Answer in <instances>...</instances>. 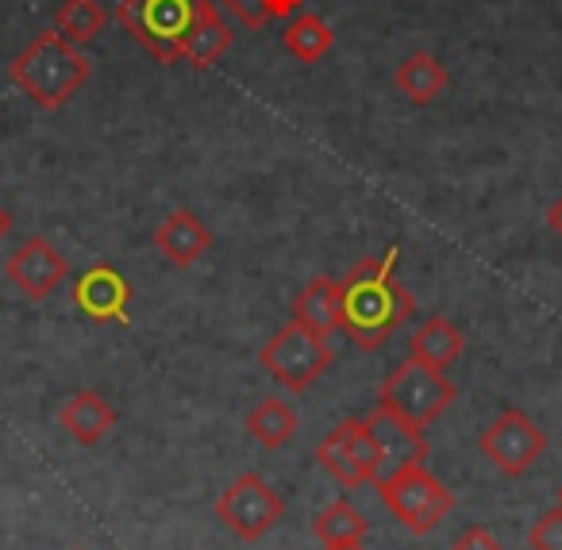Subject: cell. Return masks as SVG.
I'll return each mask as SVG.
<instances>
[{"mask_svg":"<svg viewBox=\"0 0 562 550\" xmlns=\"http://www.w3.org/2000/svg\"><path fill=\"white\" fill-rule=\"evenodd\" d=\"M547 227H551V232H554V235H559V239H562V197H559V201L551 204V209H547Z\"/></svg>","mask_w":562,"mask_h":550,"instance_id":"83f0119b","label":"cell"},{"mask_svg":"<svg viewBox=\"0 0 562 550\" xmlns=\"http://www.w3.org/2000/svg\"><path fill=\"white\" fill-rule=\"evenodd\" d=\"M220 4H224V9L232 12L243 27H266V24H270L262 0H220Z\"/></svg>","mask_w":562,"mask_h":550,"instance_id":"d4e9b609","label":"cell"},{"mask_svg":"<svg viewBox=\"0 0 562 550\" xmlns=\"http://www.w3.org/2000/svg\"><path fill=\"white\" fill-rule=\"evenodd\" d=\"M374 489L382 493L393 519L413 535H431L454 508V493L439 478H431L424 465L393 473V478L378 481Z\"/></svg>","mask_w":562,"mask_h":550,"instance_id":"8992f818","label":"cell"},{"mask_svg":"<svg viewBox=\"0 0 562 550\" xmlns=\"http://www.w3.org/2000/svg\"><path fill=\"white\" fill-rule=\"evenodd\" d=\"M258 362H262V370L270 373L281 389L308 393V389L331 370L336 350H331L328 335L313 332V327L293 319V324H285L281 332H273L270 339H266V347L258 350Z\"/></svg>","mask_w":562,"mask_h":550,"instance_id":"5b68a950","label":"cell"},{"mask_svg":"<svg viewBox=\"0 0 562 550\" xmlns=\"http://www.w3.org/2000/svg\"><path fill=\"white\" fill-rule=\"evenodd\" d=\"M232 43H235L232 24L220 16V9L212 0H204L201 16H196L193 32L186 40V50H181V63H189L193 70H209L212 63H220V55L232 50Z\"/></svg>","mask_w":562,"mask_h":550,"instance_id":"2e32d148","label":"cell"},{"mask_svg":"<svg viewBox=\"0 0 562 550\" xmlns=\"http://www.w3.org/2000/svg\"><path fill=\"white\" fill-rule=\"evenodd\" d=\"M408 347H413V358L436 366V370H447V366L462 355L467 339H462V332L447 316H428V319H420V327L413 332Z\"/></svg>","mask_w":562,"mask_h":550,"instance_id":"e0dca14e","label":"cell"},{"mask_svg":"<svg viewBox=\"0 0 562 550\" xmlns=\"http://www.w3.org/2000/svg\"><path fill=\"white\" fill-rule=\"evenodd\" d=\"M316 458H321V465L331 473V478L339 481L344 489H359L367 485V473H362V465L355 462V450H351V439H347V427H331L328 435H324V442L316 447Z\"/></svg>","mask_w":562,"mask_h":550,"instance_id":"7402d4cb","label":"cell"},{"mask_svg":"<svg viewBox=\"0 0 562 550\" xmlns=\"http://www.w3.org/2000/svg\"><path fill=\"white\" fill-rule=\"evenodd\" d=\"M89 74H93V63L81 55V47L66 43L55 27L35 35L9 66V78L16 81V89L43 112L63 109L86 86Z\"/></svg>","mask_w":562,"mask_h":550,"instance_id":"7a4b0ae2","label":"cell"},{"mask_svg":"<svg viewBox=\"0 0 562 550\" xmlns=\"http://www.w3.org/2000/svg\"><path fill=\"white\" fill-rule=\"evenodd\" d=\"M216 516H220V524H227L232 535L255 542L281 524L285 501H281V496L270 489V481H262L258 473H239V478L220 493Z\"/></svg>","mask_w":562,"mask_h":550,"instance_id":"52a82bcc","label":"cell"},{"mask_svg":"<svg viewBox=\"0 0 562 550\" xmlns=\"http://www.w3.org/2000/svg\"><path fill=\"white\" fill-rule=\"evenodd\" d=\"M74 304L81 316L93 324H127V304H132V285L116 266H89L78 281H74Z\"/></svg>","mask_w":562,"mask_h":550,"instance_id":"30bf717a","label":"cell"},{"mask_svg":"<svg viewBox=\"0 0 562 550\" xmlns=\"http://www.w3.org/2000/svg\"><path fill=\"white\" fill-rule=\"evenodd\" d=\"M554 501H559V508H562V485H559V493H554Z\"/></svg>","mask_w":562,"mask_h":550,"instance_id":"4dcf8cb0","label":"cell"},{"mask_svg":"<svg viewBox=\"0 0 562 550\" xmlns=\"http://www.w3.org/2000/svg\"><path fill=\"white\" fill-rule=\"evenodd\" d=\"M293 319L321 335L344 332V296H339V281L321 273L313 278L297 296H293Z\"/></svg>","mask_w":562,"mask_h":550,"instance_id":"5bb4252c","label":"cell"},{"mask_svg":"<svg viewBox=\"0 0 562 550\" xmlns=\"http://www.w3.org/2000/svg\"><path fill=\"white\" fill-rule=\"evenodd\" d=\"M528 542H531V550H562V508L559 504L531 524Z\"/></svg>","mask_w":562,"mask_h":550,"instance_id":"cb8c5ba5","label":"cell"},{"mask_svg":"<svg viewBox=\"0 0 562 550\" xmlns=\"http://www.w3.org/2000/svg\"><path fill=\"white\" fill-rule=\"evenodd\" d=\"M155 247L158 255L166 258L170 266H178V270H189V266H196L204 255L212 250V232L209 224H204L196 212H170V216L162 220V224L155 227Z\"/></svg>","mask_w":562,"mask_h":550,"instance_id":"8fae6325","label":"cell"},{"mask_svg":"<svg viewBox=\"0 0 562 550\" xmlns=\"http://www.w3.org/2000/svg\"><path fill=\"white\" fill-rule=\"evenodd\" d=\"M297 427H301L297 424V412L281 401V396H266V401H258L255 408L247 412L250 439L262 442L266 450L290 447V442L297 439Z\"/></svg>","mask_w":562,"mask_h":550,"instance_id":"ac0fdd59","label":"cell"},{"mask_svg":"<svg viewBox=\"0 0 562 550\" xmlns=\"http://www.w3.org/2000/svg\"><path fill=\"white\" fill-rule=\"evenodd\" d=\"M266 4V16L270 20H293L301 9H305V0H262Z\"/></svg>","mask_w":562,"mask_h":550,"instance_id":"4316f807","label":"cell"},{"mask_svg":"<svg viewBox=\"0 0 562 550\" xmlns=\"http://www.w3.org/2000/svg\"><path fill=\"white\" fill-rule=\"evenodd\" d=\"M447 66L439 63L436 55H428V50H413V55L401 58L397 74H393V86H397V93L405 97L408 104H416V109H424V104L439 101V97L447 93Z\"/></svg>","mask_w":562,"mask_h":550,"instance_id":"9a60e30c","label":"cell"},{"mask_svg":"<svg viewBox=\"0 0 562 550\" xmlns=\"http://www.w3.org/2000/svg\"><path fill=\"white\" fill-rule=\"evenodd\" d=\"M397 258H401L397 247H390L385 255H370L339 281V296H344V335L355 339V347L378 350L416 312L413 293H408L397 281V273H393Z\"/></svg>","mask_w":562,"mask_h":550,"instance_id":"6da1fadb","label":"cell"},{"mask_svg":"<svg viewBox=\"0 0 562 550\" xmlns=\"http://www.w3.org/2000/svg\"><path fill=\"white\" fill-rule=\"evenodd\" d=\"M367 531H370L367 516H362V512L355 508L347 496H336V501H331L313 524V535L324 542V547H339V542H362V539H367Z\"/></svg>","mask_w":562,"mask_h":550,"instance_id":"ffe728a7","label":"cell"},{"mask_svg":"<svg viewBox=\"0 0 562 550\" xmlns=\"http://www.w3.org/2000/svg\"><path fill=\"white\" fill-rule=\"evenodd\" d=\"M4 273H9V281L27 301H47V296L55 293V289H63V281L70 278V266L50 247V239L35 235L24 247H16V255L4 262Z\"/></svg>","mask_w":562,"mask_h":550,"instance_id":"9c48e42d","label":"cell"},{"mask_svg":"<svg viewBox=\"0 0 562 550\" xmlns=\"http://www.w3.org/2000/svg\"><path fill=\"white\" fill-rule=\"evenodd\" d=\"M104 24H109V12L97 0H63L55 12V32L74 47L93 43L104 32Z\"/></svg>","mask_w":562,"mask_h":550,"instance_id":"44dd1931","label":"cell"},{"mask_svg":"<svg viewBox=\"0 0 562 550\" xmlns=\"http://www.w3.org/2000/svg\"><path fill=\"white\" fill-rule=\"evenodd\" d=\"M281 43H285V50H290L297 63L313 66L331 50L336 32H331L328 20H321L316 12H297V16L290 20V27L281 32Z\"/></svg>","mask_w":562,"mask_h":550,"instance_id":"d6986e66","label":"cell"},{"mask_svg":"<svg viewBox=\"0 0 562 550\" xmlns=\"http://www.w3.org/2000/svg\"><path fill=\"white\" fill-rule=\"evenodd\" d=\"M204 0H120L116 24L162 66L181 63V50Z\"/></svg>","mask_w":562,"mask_h":550,"instance_id":"277c9868","label":"cell"},{"mask_svg":"<svg viewBox=\"0 0 562 550\" xmlns=\"http://www.w3.org/2000/svg\"><path fill=\"white\" fill-rule=\"evenodd\" d=\"M58 424H63V431L70 435L74 442L97 447V442L109 439L112 427H116V408H112L101 393H93V389H81V393H74L70 401L58 408Z\"/></svg>","mask_w":562,"mask_h":550,"instance_id":"4fadbf2b","label":"cell"},{"mask_svg":"<svg viewBox=\"0 0 562 550\" xmlns=\"http://www.w3.org/2000/svg\"><path fill=\"white\" fill-rule=\"evenodd\" d=\"M477 450L490 465H497L505 478H520L531 465L543 458L547 450V435L543 427L531 416H524L520 408H505L477 439Z\"/></svg>","mask_w":562,"mask_h":550,"instance_id":"ba28073f","label":"cell"},{"mask_svg":"<svg viewBox=\"0 0 562 550\" xmlns=\"http://www.w3.org/2000/svg\"><path fill=\"white\" fill-rule=\"evenodd\" d=\"M367 424H370V431H374L378 447H382V481L401 470H413V465L428 462V439H424V431L401 424L397 416H390V412H382V408L370 412Z\"/></svg>","mask_w":562,"mask_h":550,"instance_id":"7c38bea8","label":"cell"},{"mask_svg":"<svg viewBox=\"0 0 562 550\" xmlns=\"http://www.w3.org/2000/svg\"><path fill=\"white\" fill-rule=\"evenodd\" d=\"M459 389L447 381L443 370L420 362V358L408 355L390 378L378 389V408L397 416L401 424L416 427V431H428L439 416L454 404Z\"/></svg>","mask_w":562,"mask_h":550,"instance_id":"3957f363","label":"cell"},{"mask_svg":"<svg viewBox=\"0 0 562 550\" xmlns=\"http://www.w3.org/2000/svg\"><path fill=\"white\" fill-rule=\"evenodd\" d=\"M324 550H367L362 542H339V547H324Z\"/></svg>","mask_w":562,"mask_h":550,"instance_id":"f546056e","label":"cell"},{"mask_svg":"<svg viewBox=\"0 0 562 550\" xmlns=\"http://www.w3.org/2000/svg\"><path fill=\"white\" fill-rule=\"evenodd\" d=\"M12 232V216H9V209H4V204H0V239H4V235Z\"/></svg>","mask_w":562,"mask_h":550,"instance_id":"f1b7e54d","label":"cell"},{"mask_svg":"<svg viewBox=\"0 0 562 550\" xmlns=\"http://www.w3.org/2000/svg\"><path fill=\"white\" fill-rule=\"evenodd\" d=\"M451 550H501V542L493 539L485 527H467V531L451 542Z\"/></svg>","mask_w":562,"mask_h":550,"instance_id":"484cf974","label":"cell"},{"mask_svg":"<svg viewBox=\"0 0 562 550\" xmlns=\"http://www.w3.org/2000/svg\"><path fill=\"white\" fill-rule=\"evenodd\" d=\"M344 427H347V439H351L355 462L367 473V485H378V481H382V447H378L370 424L367 419H344Z\"/></svg>","mask_w":562,"mask_h":550,"instance_id":"603a6c76","label":"cell"}]
</instances>
